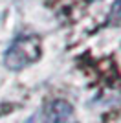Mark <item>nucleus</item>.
I'll use <instances>...</instances> for the list:
<instances>
[{"label": "nucleus", "instance_id": "1", "mask_svg": "<svg viewBox=\"0 0 121 123\" xmlns=\"http://www.w3.org/2000/svg\"><path fill=\"white\" fill-rule=\"evenodd\" d=\"M40 57V39L35 35L18 37L11 42L4 55V64L13 72H18L22 68H28Z\"/></svg>", "mask_w": 121, "mask_h": 123}, {"label": "nucleus", "instance_id": "2", "mask_svg": "<svg viewBox=\"0 0 121 123\" xmlns=\"http://www.w3.org/2000/svg\"><path fill=\"white\" fill-rule=\"evenodd\" d=\"M42 123H77V118L70 103L57 99L48 105Z\"/></svg>", "mask_w": 121, "mask_h": 123}, {"label": "nucleus", "instance_id": "3", "mask_svg": "<svg viewBox=\"0 0 121 123\" xmlns=\"http://www.w3.org/2000/svg\"><path fill=\"white\" fill-rule=\"evenodd\" d=\"M110 20L114 22V24H119V22H121V0H117V2H116V6L112 7Z\"/></svg>", "mask_w": 121, "mask_h": 123}]
</instances>
